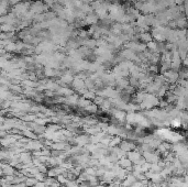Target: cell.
Listing matches in <instances>:
<instances>
[{
	"label": "cell",
	"instance_id": "cell-11",
	"mask_svg": "<svg viewBox=\"0 0 188 187\" xmlns=\"http://www.w3.org/2000/svg\"><path fill=\"white\" fill-rule=\"evenodd\" d=\"M77 101L79 102V106H82V107H87V106L90 104L88 99H80V100H77Z\"/></svg>",
	"mask_w": 188,
	"mask_h": 187
},
{
	"label": "cell",
	"instance_id": "cell-15",
	"mask_svg": "<svg viewBox=\"0 0 188 187\" xmlns=\"http://www.w3.org/2000/svg\"><path fill=\"white\" fill-rule=\"evenodd\" d=\"M54 1H55V0H44V2H45L46 6H48V7H52Z\"/></svg>",
	"mask_w": 188,
	"mask_h": 187
},
{
	"label": "cell",
	"instance_id": "cell-3",
	"mask_svg": "<svg viewBox=\"0 0 188 187\" xmlns=\"http://www.w3.org/2000/svg\"><path fill=\"white\" fill-rule=\"evenodd\" d=\"M13 30H15V28H13V25H11V24L3 23V24L0 25V31L5 32V33H10V32H12Z\"/></svg>",
	"mask_w": 188,
	"mask_h": 187
},
{
	"label": "cell",
	"instance_id": "cell-4",
	"mask_svg": "<svg viewBox=\"0 0 188 187\" xmlns=\"http://www.w3.org/2000/svg\"><path fill=\"white\" fill-rule=\"evenodd\" d=\"M140 39L144 42H151L153 41V38H152V34L150 33V32H142L140 35Z\"/></svg>",
	"mask_w": 188,
	"mask_h": 187
},
{
	"label": "cell",
	"instance_id": "cell-16",
	"mask_svg": "<svg viewBox=\"0 0 188 187\" xmlns=\"http://www.w3.org/2000/svg\"><path fill=\"white\" fill-rule=\"evenodd\" d=\"M78 35H79L80 38H86L87 37V31H79Z\"/></svg>",
	"mask_w": 188,
	"mask_h": 187
},
{
	"label": "cell",
	"instance_id": "cell-17",
	"mask_svg": "<svg viewBox=\"0 0 188 187\" xmlns=\"http://www.w3.org/2000/svg\"><path fill=\"white\" fill-rule=\"evenodd\" d=\"M150 71L152 72H157V66L156 65H152L151 67H150Z\"/></svg>",
	"mask_w": 188,
	"mask_h": 187
},
{
	"label": "cell",
	"instance_id": "cell-2",
	"mask_svg": "<svg viewBox=\"0 0 188 187\" xmlns=\"http://www.w3.org/2000/svg\"><path fill=\"white\" fill-rule=\"evenodd\" d=\"M129 155V160L131 161V162H135L137 160H139V158H141V154L139 153V152H135V151H130V152H128Z\"/></svg>",
	"mask_w": 188,
	"mask_h": 187
},
{
	"label": "cell",
	"instance_id": "cell-8",
	"mask_svg": "<svg viewBox=\"0 0 188 187\" xmlns=\"http://www.w3.org/2000/svg\"><path fill=\"white\" fill-rule=\"evenodd\" d=\"M62 80H63V82H65V83H69V82L74 80V77H73L70 74H66V75H64L62 77Z\"/></svg>",
	"mask_w": 188,
	"mask_h": 187
},
{
	"label": "cell",
	"instance_id": "cell-1",
	"mask_svg": "<svg viewBox=\"0 0 188 187\" xmlns=\"http://www.w3.org/2000/svg\"><path fill=\"white\" fill-rule=\"evenodd\" d=\"M84 22L85 24H96L97 22H98V17L95 15H88L84 18Z\"/></svg>",
	"mask_w": 188,
	"mask_h": 187
},
{
	"label": "cell",
	"instance_id": "cell-13",
	"mask_svg": "<svg viewBox=\"0 0 188 187\" xmlns=\"http://www.w3.org/2000/svg\"><path fill=\"white\" fill-rule=\"evenodd\" d=\"M119 142H120V138H116V139H114V140H112V141H111V140H110V142H109L108 145H110V146H114V145H116V144H118Z\"/></svg>",
	"mask_w": 188,
	"mask_h": 187
},
{
	"label": "cell",
	"instance_id": "cell-10",
	"mask_svg": "<svg viewBox=\"0 0 188 187\" xmlns=\"http://www.w3.org/2000/svg\"><path fill=\"white\" fill-rule=\"evenodd\" d=\"M36 183H38V180H36L35 178H28L25 185H27V186H34Z\"/></svg>",
	"mask_w": 188,
	"mask_h": 187
},
{
	"label": "cell",
	"instance_id": "cell-18",
	"mask_svg": "<svg viewBox=\"0 0 188 187\" xmlns=\"http://www.w3.org/2000/svg\"><path fill=\"white\" fill-rule=\"evenodd\" d=\"M109 187H121V186H118L117 184H114V185H110Z\"/></svg>",
	"mask_w": 188,
	"mask_h": 187
},
{
	"label": "cell",
	"instance_id": "cell-9",
	"mask_svg": "<svg viewBox=\"0 0 188 187\" xmlns=\"http://www.w3.org/2000/svg\"><path fill=\"white\" fill-rule=\"evenodd\" d=\"M44 74H45L46 76H48V77H50V76H54V75H55V72H54L51 67H47V66H46L45 71H44Z\"/></svg>",
	"mask_w": 188,
	"mask_h": 187
},
{
	"label": "cell",
	"instance_id": "cell-12",
	"mask_svg": "<svg viewBox=\"0 0 188 187\" xmlns=\"http://www.w3.org/2000/svg\"><path fill=\"white\" fill-rule=\"evenodd\" d=\"M86 108L87 110H89L90 112H96L97 111V106L96 105H88V106H87V107H85Z\"/></svg>",
	"mask_w": 188,
	"mask_h": 187
},
{
	"label": "cell",
	"instance_id": "cell-5",
	"mask_svg": "<svg viewBox=\"0 0 188 187\" xmlns=\"http://www.w3.org/2000/svg\"><path fill=\"white\" fill-rule=\"evenodd\" d=\"M133 149H134V145L132 143H130V142H123L121 144V150L124 151V152H130Z\"/></svg>",
	"mask_w": 188,
	"mask_h": 187
},
{
	"label": "cell",
	"instance_id": "cell-6",
	"mask_svg": "<svg viewBox=\"0 0 188 187\" xmlns=\"http://www.w3.org/2000/svg\"><path fill=\"white\" fill-rule=\"evenodd\" d=\"M157 45H159V44L155 41H151V42H147L146 47L150 49V51L152 52V53H155V52H157Z\"/></svg>",
	"mask_w": 188,
	"mask_h": 187
},
{
	"label": "cell",
	"instance_id": "cell-7",
	"mask_svg": "<svg viewBox=\"0 0 188 187\" xmlns=\"http://www.w3.org/2000/svg\"><path fill=\"white\" fill-rule=\"evenodd\" d=\"M5 51H8V52L17 51V44L13 43V42H9V43L5 46Z\"/></svg>",
	"mask_w": 188,
	"mask_h": 187
},
{
	"label": "cell",
	"instance_id": "cell-14",
	"mask_svg": "<svg viewBox=\"0 0 188 187\" xmlns=\"http://www.w3.org/2000/svg\"><path fill=\"white\" fill-rule=\"evenodd\" d=\"M85 98H87V99H94L95 98V94L94 92H86V94H84Z\"/></svg>",
	"mask_w": 188,
	"mask_h": 187
}]
</instances>
